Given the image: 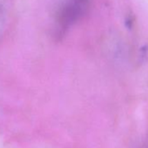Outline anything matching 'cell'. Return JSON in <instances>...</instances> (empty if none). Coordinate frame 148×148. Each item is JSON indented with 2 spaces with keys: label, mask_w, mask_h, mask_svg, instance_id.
Masks as SVG:
<instances>
[{
  "label": "cell",
  "mask_w": 148,
  "mask_h": 148,
  "mask_svg": "<svg viewBox=\"0 0 148 148\" xmlns=\"http://www.w3.org/2000/svg\"><path fill=\"white\" fill-rule=\"evenodd\" d=\"M89 0H63L56 13V35L63 37L86 14Z\"/></svg>",
  "instance_id": "obj_1"
}]
</instances>
